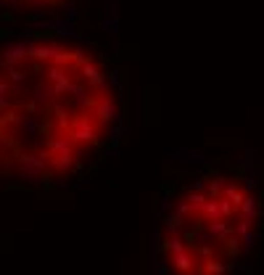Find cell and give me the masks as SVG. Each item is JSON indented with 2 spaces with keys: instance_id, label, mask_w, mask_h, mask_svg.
<instances>
[{
  "instance_id": "cell-1",
  "label": "cell",
  "mask_w": 264,
  "mask_h": 275,
  "mask_svg": "<svg viewBox=\"0 0 264 275\" xmlns=\"http://www.w3.org/2000/svg\"><path fill=\"white\" fill-rule=\"evenodd\" d=\"M122 101L106 61L69 37L0 45V180L64 182L114 143Z\"/></svg>"
},
{
  "instance_id": "cell-2",
  "label": "cell",
  "mask_w": 264,
  "mask_h": 275,
  "mask_svg": "<svg viewBox=\"0 0 264 275\" xmlns=\"http://www.w3.org/2000/svg\"><path fill=\"white\" fill-rule=\"evenodd\" d=\"M8 8H29V11H40V8H58L69 3V0H0Z\"/></svg>"
}]
</instances>
